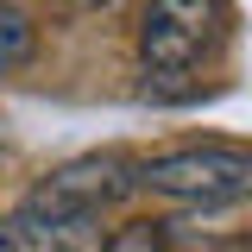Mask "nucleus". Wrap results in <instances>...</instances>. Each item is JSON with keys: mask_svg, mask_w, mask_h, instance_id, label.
Here are the masks:
<instances>
[{"mask_svg": "<svg viewBox=\"0 0 252 252\" xmlns=\"http://www.w3.org/2000/svg\"><path fill=\"white\" fill-rule=\"evenodd\" d=\"M32 38H38L32 19L19 13V6H6V0H0V76H13V69L32 57Z\"/></svg>", "mask_w": 252, "mask_h": 252, "instance_id": "39448f33", "label": "nucleus"}, {"mask_svg": "<svg viewBox=\"0 0 252 252\" xmlns=\"http://www.w3.org/2000/svg\"><path fill=\"white\" fill-rule=\"evenodd\" d=\"M0 252H89V215H57L19 202L0 220Z\"/></svg>", "mask_w": 252, "mask_h": 252, "instance_id": "20e7f679", "label": "nucleus"}, {"mask_svg": "<svg viewBox=\"0 0 252 252\" xmlns=\"http://www.w3.org/2000/svg\"><path fill=\"white\" fill-rule=\"evenodd\" d=\"M82 6H94V0H82Z\"/></svg>", "mask_w": 252, "mask_h": 252, "instance_id": "0eeeda50", "label": "nucleus"}, {"mask_svg": "<svg viewBox=\"0 0 252 252\" xmlns=\"http://www.w3.org/2000/svg\"><path fill=\"white\" fill-rule=\"evenodd\" d=\"M227 32V0H152L139 26L145 76H189Z\"/></svg>", "mask_w": 252, "mask_h": 252, "instance_id": "f03ea898", "label": "nucleus"}, {"mask_svg": "<svg viewBox=\"0 0 252 252\" xmlns=\"http://www.w3.org/2000/svg\"><path fill=\"white\" fill-rule=\"evenodd\" d=\"M101 252H164V233H158L152 220H132V227H120Z\"/></svg>", "mask_w": 252, "mask_h": 252, "instance_id": "423d86ee", "label": "nucleus"}, {"mask_svg": "<svg viewBox=\"0 0 252 252\" xmlns=\"http://www.w3.org/2000/svg\"><path fill=\"white\" fill-rule=\"evenodd\" d=\"M132 189H139V164H132V158H120V152H89V158H76V164H63V170H51L26 202L94 220L107 202H120V195H132Z\"/></svg>", "mask_w": 252, "mask_h": 252, "instance_id": "7ed1b4c3", "label": "nucleus"}, {"mask_svg": "<svg viewBox=\"0 0 252 252\" xmlns=\"http://www.w3.org/2000/svg\"><path fill=\"white\" fill-rule=\"evenodd\" d=\"M139 189L170 195L183 208H220L240 202L252 189V158L240 145H189V152H164L152 164H139Z\"/></svg>", "mask_w": 252, "mask_h": 252, "instance_id": "f257e3e1", "label": "nucleus"}]
</instances>
